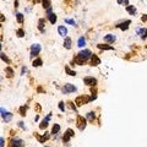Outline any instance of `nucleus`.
Returning a JSON list of instances; mask_svg holds the SVG:
<instances>
[{
    "instance_id": "nucleus-1",
    "label": "nucleus",
    "mask_w": 147,
    "mask_h": 147,
    "mask_svg": "<svg viewBox=\"0 0 147 147\" xmlns=\"http://www.w3.org/2000/svg\"><path fill=\"white\" fill-rule=\"evenodd\" d=\"M92 99H91V97H88V96H79V97H76V99H75V104L77 105V107H81V105H84V104H87V103H90Z\"/></svg>"
},
{
    "instance_id": "nucleus-2",
    "label": "nucleus",
    "mask_w": 147,
    "mask_h": 147,
    "mask_svg": "<svg viewBox=\"0 0 147 147\" xmlns=\"http://www.w3.org/2000/svg\"><path fill=\"white\" fill-rule=\"evenodd\" d=\"M92 52L91 50H88V49H84V50H81L79 54H77V56L81 59V60H84V61H87L90 58H92Z\"/></svg>"
},
{
    "instance_id": "nucleus-3",
    "label": "nucleus",
    "mask_w": 147,
    "mask_h": 147,
    "mask_svg": "<svg viewBox=\"0 0 147 147\" xmlns=\"http://www.w3.org/2000/svg\"><path fill=\"white\" fill-rule=\"evenodd\" d=\"M76 125H77V127H79V130H85V127H86V125H87V120L84 118V116H81V115H77V118H76Z\"/></svg>"
},
{
    "instance_id": "nucleus-4",
    "label": "nucleus",
    "mask_w": 147,
    "mask_h": 147,
    "mask_svg": "<svg viewBox=\"0 0 147 147\" xmlns=\"http://www.w3.org/2000/svg\"><path fill=\"white\" fill-rule=\"evenodd\" d=\"M61 91H63V93H72V92H76L77 91V88H76V86H74V85H71V84H66L63 88H61Z\"/></svg>"
},
{
    "instance_id": "nucleus-5",
    "label": "nucleus",
    "mask_w": 147,
    "mask_h": 147,
    "mask_svg": "<svg viewBox=\"0 0 147 147\" xmlns=\"http://www.w3.org/2000/svg\"><path fill=\"white\" fill-rule=\"evenodd\" d=\"M23 141L21 138H14L11 140V142L9 143V147H23Z\"/></svg>"
},
{
    "instance_id": "nucleus-6",
    "label": "nucleus",
    "mask_w": 147,
    "mask_h": 147,
    "mask_svg": "<svg viewBox=\"0 0 147 147\" xmlns=\"http://www.w3.org/2000/svg\"><path fill=\"white\" fill-rule=\"evenodd\" d=\"M84 84H86V85H88V86H96V85H97V79L91 77V76L84 77Z\"/></svg>"
},
{
    "instance_id": "nucleus-7",
    "label": "nucleus",
    "mask_w": 147,
    "mask_h": 147,
    "mask_svg": "<svg viewBox=\"0 0 147 147\" xmlns=\"http://www.w3.org/2000/svg\"><path fill=\"white\" fill-rule=\"evenodd\" d=\"M1 116H3V119H4L5 123H9L11 120V118H12V114L9 113V112H6L4 108H1Z\"/></svg>"
},
{
    "instance_id": "nucleus-8",
    "label": "nucleus",
    "mask_w": 147,
    "mask_h": 147,
    "mask_svg": "<svg viewBox=\"0 0 147 147\" xmlns=\"http://www.w3.org/2000/svg\"><path fill=\"white\" fill-rule=\"evenodd\" d=\"M72 136H74V130H72V129H67L66 132H65L64 136H63V142H69V140H70Z\"/></svg>"
},
{
    "instance_id": "nucleus-9",
    "label": "nucleus",
    "mask_w": 147,
    "mask_h": 147,
    "mask_svg": "<svg viewBox=\"0 0 147 147\" xmlns=\"http://www.w3.org/2000/svg\"><path fill=\"white\" fill-rule=\"evenodd\" d=\"M39 52H41V45L39 44H33L32 47H31V56H34V55H38L39 54Z\"/></svg>"
},
{
    "instance_id": "nucleus-10",
    "label": "nucleus",
    "mask_w": 147,
    "mask_h": 147,
    "mask_svg": "<svg viewBox=\"0 0 147 147\" xmlns=\"http://www.w3.org/2000/svg\"><path fill=\"white\" fill-rule=\"evenodd\" d=\"M50 118H52V114L49 113L47 116H45V119H43V121L39 124V129L41 130H43V129H45L47 126H48V123H49V120H50Z\"/></svg>"
},
{
    "instance_id": "nucleus-11",
    "label": "nucleus",
    "mask_w": 147,
    "mask_h": 147,
    "mask_svg": "<svg viewBox=\"0 0 147 147\" xmlns=\"http://www.w3.org/2000/svg\"><path fill=\"white\" fill-rule=\"evenodd\" d=\"M99 64H101V59H99L96 54H93L92 58H91V65H92V66H97V65H99Z\"/></svg>"
},
{
    "instance_id": "nucleus-12",
    "label": "nucleus",
    "mask_w": 147,
    "mask_h": 147,
    "mask_svg": "<svg viewBox=\"0 0 147 147\" xmlns=\"http://www.w3.org/2000/svg\"><path fill=\"white\" fill-rule=\"evenodd\" d=\"M129 25H130V21H129V20H126V21H124L123 23L116 25V27H118V28H120V30H123V31H126V30L129 28Z\"/></svg>"
},
{
    "instance_id": "nucleus-13",
    "label": "nucleus",
    "mask_w": 147,
    "mask_h": 147,
    "mask_svg": "<svg viewBox=\"0 0 147 147\" xmlns=\"http://www.w3.org/2000/svg\"><path fill=\"white\" fill-rule=\"evenodd\" d=\"M115 39H116V37L114 34H107L104 37V42H107V43H113V42H115Z\"/></svg>"
},
{
    "instance_id": "nucleus-14",
    "label": "nucleus",
    "mask_w": 147,
    "mask_h": 147,
    "mask_svg": "<svg viewBox=\"0 0 147 147\" xmlns=\"http://www.w3.org/2000/svg\"><path fill=\"white\" fill-rule=\"evenodd\" d=\"M58 32H59V34L63 36V37H65V36L67 34V30H66V27H64V26H59V27H58Z\"/></svg>"
},
{
    "instance_id": "nucleus-15",
    "label": "nucleus",
    "mask_w": 147,
    "mask_h": 147,
    "mask_svg": "<svg viewBox=\"0 0 147 147\" xmlns=\"http://www.w3.org/2000/svg\"><path fill=\"white\" fill-rule=\"evenodd\" d=\"M36 137L38 138L39 142H44V141H47V140L49 138V132H45V135H43V136H39V135L36 134Z\"/></svg>"
},
{
    "instance_id": "nucleus-16",
    "label": "nucleus",
    "mask_w": 147,
    "mask_h": 147,
    "mask_svg": "<svg viewBox=\"0 0 147 147\" xmlns=\"http://www.w3.org/2000/svg\"><path fill=\"white\" fill-rule=\"evenodd\" d=\"M44 25H45V20L44 19H39V21H38V30L41 32H44Z\"/></svg>"
},
{
    "instance_id": "nucleus-17",
    "label": "nucleus",
    "mask_w": 147,
    "mask_h": 147,
    "mask_svg": "<svg viewBox=\"0 0 147 147\" xmlns=\"http://www.w3.org/2000/svg\"><path fill=\"white\" fill-rule=\"evenodd\" d=\"M137 33L140 34V37H141L142 39H145V38L147 37V28H140V30L137 31Z\"/></svg>"
},
{
    "instance_id": "nucleus-18",
    "label": "nucleus",
    "mask_w": 147,
    "mask_h": 147,
    "mask_svg": "<svg viewBox=\"0 0 147 147\" xmlns=\"http://www.w3.org/2000/svg\"><path fill=\"white\" fill-rule=\"evenodd\" d=\"M5 74H6V76L10 79V77L14 76V70H12L10 66H8V67H5Z\"/></svg>"
},
{
    "instance_id": "nucleus-19",
    "label": "nucleus",
    "mask_w": 147,
    "mask_h": 147,
    "mask_svg": "<svg viewBox=\"0 0 147 147\" xmlns=\"http://www.w3.org/2000/svg\"><path fill=\"white\" fill-rule=\"evenodd\" d=\"M77 45H79L80 48H84V47L86 45V38H85V37H80L79 41H77Z\"/></svg>"
},
{
    "instance_id": "nucleus-20",
    "label": "nucleus",
    "mask_w": 147,
    "mask_h": 147,
    "mask_svg": "<svg viewBox=\"0 0 147 147\" xmlns=\"http://www.w3.org/2000/svg\"><path fill=\"white\" fill-rule=\"evenodd\" d=\"M97 47H98L99 49H102V50H113V49H114L112 45H107V44H98Z\"/></svg>"
},
{
    "instance_id": "nucleus-21",
    "label": "nucleus",
    "mask_w": 147,
    "mask_h": 147,
    "mask_svg": "<svg viewBox=\"0 0 147 147\" xmlns=\"http://www.w3.org/2000/svg\"><path fill=\"white\" fill-rule=\"evenodd\" d=\"M42 5H43L44 9L52 8V0H42Z\"/></svg>"
},
{
    "instance_id": "nucleus-22",
    "label": "nucleus",
    "mask_w": 147,
    "mask_h": 147,
    "mask_svg": "<svg viewBox=\"0 0 147 147\" xmlns=\"http://www.w3.org/2000/svg\"><path fill=\"white\" fill-rule=\"evenodd\" d=\"M60 132V125L59 124H54L53 127H52V134H59Z\"/></svg>"
},
{
    "instance_id": "nucleus-23",
    "label": "nucleus",
    "mask_w": 147,
    "mask_h": 147,
    "mask_svg": "<svg viewBox=\"0 0 147 147\" xmlns=\"http://www.w3.org/2000/svg\"><path fill=\"white\" fill-rule=\"evenodd\" d=\"M126 11H127L130 15H135V14H136V8L129 5V6H126Z\"/></svg>"
},
{
    "instance_id": "nucleus-24",
    "label": "nucleus",
    "mask_w": 147,
    "mask_h": 147,
    "mask_svg": "<svg viewBox=\"0 0 147 147\" xmlns=\"http://www.w3.org/2000/svg\"><path fill=\"white\" fill-rule=\"evenodd\" d=\"M64 47L66 48V49H70L71 48V38H65V41H64Z\"/></svg>"
},
{
    "instance_id": "nucleus-25",
    "label": "nucleus",
    "mask_w": 147,
    "mask_h": 147,
    "mask_svg": "<svg viewBox=\"0 0 147 147\" xmlns=\"http://www.w3.org/2000/svg\"><path fill=\"white\" fill-rule=\"evenodd\" d=\"M48 17H49V21H50V22H52L53 25H54V23L56 22V20H58V17H56V15H55L54 12H52V14H50V15H49Z\"/></svg>"
},
{
    "instance_id": "nucleus-26",
    "label": "nucleus",
    "mask_w": 147,
    "mask_h": 147,
    "mask_svg": "<svg viewBox=\"0 0 147 147\" xmlns=\"http://www.w3.org/2000/svg\"><path fill=\"white\" fill-rule=\"evenodd\" d=\"M42 59L41 58H38V59H36V60H33V63H32V65L34 66V67H38V66H41L42 65Z\"/></svg>"
},
{
    "instance_id": "nucleus-27",
    "label": "nucleus",
    "mask_w": 147,
    "mask_h": 147,
    "mask_svg": "<svg viewBox=\"0 0 147 147\" xmlns=\"http://www.w3.org/2000/svg\"><path fill=\"white\" fill-rule=\"evenodd\" d=\"M16 19L19 23H23V15L21 12H16Z\"/></svg>"
},
{
    "instance_id": "nucleus-28",
    "label": "nucleus",
    "mask_w": 147,
    "mask_h": 147,
    "mask_svg": "<svg viewBox=\"0 0 147 147\" xmlns=\"http://www.w3.org/2000/svg\"><path fill=\"white\" fill-rule=\"evenodd\" d=\"M94 118H96V115H94L93 112H88V113H87V119H88L90 121H93Z\"/></svg>"
},
{
    "instance_id": "nucleus-29",
    "label": "nucleus",
    "mask_w": 147,
    "mask_h": 147,
    "mask_svg": "<svg viewBox=\"0 0 147 147\" xmlns=\"http://www.w3.org/2000/svg\"><path fill=\"white\" fill-rule=\"evenodd\" d=\"M65 70H66V72L69 74L70 76H76V72H75V71H72V70H70L69 66H65Z\"/></svg>"
},
{
    "instance_id": "nucleus-30",
    "label": "nucleus",
    "mask_w": 147,
    "mask_h": 147,
    "mask_svg": "<svg viewBox=\"0 0 147 147\" xmlns=\"http://www.w3.org/2000/svg\"><path fill=\"white\" fill-rule=\"evenodd\" d=\"M26 110H27V107H26V105H22V107L20 108V114H21L22 116H25V115H26Z\"/></svg>"
},
{
    "instance_id": "nucleus-31",
    "label": "nucleus",
    "mask_w": 147,
    "mask_h": 147,
    "mask_svg": "<svg viewBox=\"0 0 147 147\" xmlns=\"http://www.w3.org/2000/svg\"><path fill=\"white\" fill-rule=\"evenodd\" d=\"M65 22L69 23V25H72V26H75V25H76L75 20H71V19H65Z\"/></svg>"
},
{
    "instance_id": "nucleus-32",
    "label": "nucleus",
    "mask_w": 147,
    "mask_h": 147,
    "mask_svg": "<svg viewBox=\"0 0 147 147\" xmlns=\"http://www.w3.org/2000/svg\"><path fill=\"white\" fill-rule=\"evenodd\" d=\"M16 33H17V37H20V38L25 36V31H23L22 28H20V30H17V32H16Z\"/></svg>"
},
{
    "instance_id": "nucleus-33",
    "label": "nucleus",
    "mask_w": 147,
    "mask_h": 147,
    "mask_svg": "<svg viewBox=\"0 0 147 147\" xmlns=\"http://www.w3.org/2000/svg\"><path fill=\"white\" fill-rule=\"evenodd\" d=\"M118 4H123V5L129 6V0H118Z\"/></svg>"
},
{
    "instance_id": "nucleus-34",
    "label": "nucleus",
    "mask_w": 147,
    "mask_h": 147,
    "mask_svg": "<svg viewBox=\"0 0 147 147\" xmlns=\"http://www.w3.org/2000/svg\"><path fill=\"white\" fill-rule=\"evenodd\" d=\"M1 59H3V60H4V61H6V63H8V64H10V60H9V59H8V56H6V55H5V54H4V53H1Z\"/></svg>"
},
{
    "instance_id": "nucleus-35",
    "label": "nucleus",
    "mask_w": 147,
    "mask_h": 147,
    "mask_svg": "<svg viewBox=\"0 0 147 147\" xmlns=\"http://www.w3.org/2000/svg\"><path fill=\"white\" fill-rule=\"evenodd\" d=\"M59 109H60L61 112L65 110V104H64V102H59Z\"/></svg>"
},
{
    "instance_id": "nucleus-36",
    "label": "nucleus",
    "mask_w": 147,
    "mask_h": 147,
    "mask_svg": "<svg viewBox=\"0 0 147 147\" xmlns=\"http://www.w3.org/2000/svg\"><path fill=\"white\" fill-rule=\"evenodd\" d=\"M67 103H69V105H70V108H71V109H74V110L76 112V107H75V104H74L72 102H67Z\"/></svg>"
},
{
    "instance_id": "nucleus-37",
    "label": "nucleus",
    "mask_w": 147,
    "mask_h": 147,
    "mask_svg": "<svg viewBox=\"0 0 147 147\" xmlns=\"http://www.w3.org/2000/svg\"><path fill=\"white\" fill-rule=\"evenodd\" d=\"M4 142H5V140H4V137H1L0 138V147H4Z\"/></svg>"
},
{
    "instance_id": "nucleus-38",
    "label": "nucleus",
    "mask_w": 147,
    "mask_h": 147,
    "mask_svg": "<svg viewBox=\"0 0 147 147\" xmlns=\"http://www.w3.org/2000/svg\"><path fill=\"white\" fill-rule=\"evenodd\" d=\"M26 71H27V67H26V66H23V67H22V70H21V75H23V74H25Z\"/></svg>"
},
{
    "instance_id": "nucleus-39",
    "label": "nucleus",
    "mask_w": 147,
    "mask_h": 147,
    "mask_svg": "<svg viewBox=\"0 0 147 147\" xmlns=\"http://www.w3.org/2000/svg\"><path fill=\"white\" fill-rule=\"evenodd\" d=\"M142 21H147V15H143V16H142Z\"/></svg>"
},
{
    "instance_id": "nucleus-40",
    "label": "nucleus",
    "mask_w": 147,
    "mask_h": 147,
    "mask_svg": "<svg viewBox=\"0 0 147 147\" xmlns=\"http://www.w3.org/2000/svg\"><path fill=\"white\" fill-rule=\"evenodd\" d=\"M19 6V0H15V8Z\"/></svg>"
}]
</instances>
